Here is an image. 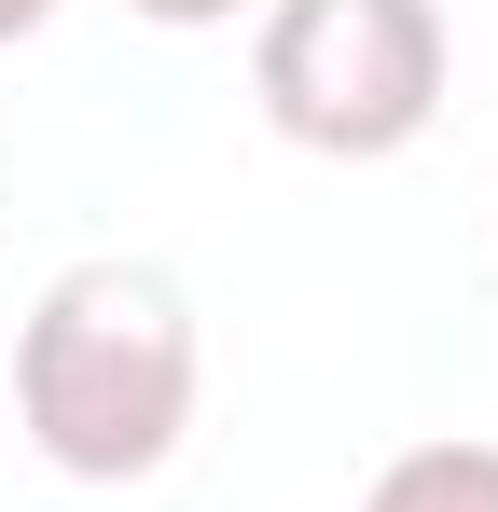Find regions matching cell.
Masks as SVG:
<instances>
[{
    "label": "cell",
    "instance_id": "cell-5",
    "mask_svg": "<svg viewBox=\"0 0 498 512\" xmlns=\"http://www.w3.org/2000/svg\"><path fill=\"white\" fill-rule=\"evenodd\" d=\"M28 28H56V0H0V42H28Z\"/></svg>",
    "mask_w": 498,
    "mask_h": 512
},
{
    "label": "cell",
    "instance_id": "cell-3",
    "mask_svg": "<svg viewBox=\"0 0 498 512\" xmlns=\"http://www.w3.org/2000/svg\"><path fill=\"white\" fill-rule=\"evenodd\" d=\"M360 512H498V443H402Z\"/></svg>",
    "mask_w": 498,
    "mask_h": 512
},
{
    "label": "cell",
    "instance_id": "cell-1",
    "mask_svg": "<svg viewBox=\"0 0 498 512\" xmlns=\"http://www.w3.org/2000/svg\"><path fill=\"white\" fill-rule=\"evenodd\" d=\"M194 388H208V346L166 263L97 250L42 277V305L14 319V429L70 485H153L194 429Z\"/></svg>",
    "mask_w": 498,
    "mask_h": 512
},
{
    "label": "cell",
    "instance_id": "cell-4",
    "mask_svg": "<svg viewBox=\"0 0 498 512\" xmlns=\"http://www.w3.org/2000/svg\"><path fill=\"white\" fill-rule=\"evenodd\" d=\"M125 14H153V28H236L249 0H125Z\"/></svg>",
    "mask_w": 498,
    "mask_h": 512
},
{
    "label": "cell",
    "instance_id": "cell-2",
    "mask_svg": "<svg viewBox=\"0 0 498 512\" xmlns=\"http://www.w3.org/2000/svg\"><path fill=\"white\" fill-rule=\"evenodd\" d=\"M457 84L443 0H263L249 28V97L291 153L332 167H388L429 139V111Z\"/></svg>",
    "mask_w": 498,
    "mask_h": 512
}]
</instances>
